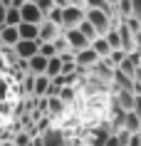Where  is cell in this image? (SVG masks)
Wrapping results in <instances>:
<instances>
[{
    "mask_svg": "<svg viewBox=\"0 0 141 146\" xmlns=\"http://www.w3.org/2000/svg\"><path fill=\"white\" fill-rule=\"evenodd\" d=\"M84 17H87V8L70 3V5H64V10H62V27L64 30H67V27H77Z\"/></svg>",
    "mask_w": 141,
    "mask_h": 146,
    "instance_id": "6da1fadb",
    "label": "cell"
},
{
    "mask_svg": "<svg viewBox=\"0 0 141 146\" xmlns=\"http://www.w3.org/2000/svg\"><path fill=\"white\" fill-rule=\"evenodd\" d=\"M87 20L97 27L99 35H107V30L111 27V15L104 13V10H99V8H87Z\"/></svg>",
    "mask_w": 141,
    "mask_h": 146,
    "instance_id": "7a4b0ae2",
    "label": "cell"
},
{
    "mask_svg": "<svg viewBox=\"0 0 141 146\" xmlns=\"http://www.w3.org/2000/svg\"><path fill=\"white\" fill-rule=\"evenodd\" d=\"M64 37H67V42H70L72 52H79V50H84V47L92 45V40L87 37L79 27H67V30H64Z\"/></svg>",
    "mask_w": 141,
    "mask_h": 146,
    "instance_id": "3957f363",
    "label": "cell"
},
{
    "mask_svg": "<svg viewBox=\"0 0 141 146\" xmlns=\"http://www.w3.org/2000/svg\"><path fill=\"white\" fill-rule=\"evenodd\" d=\"M62 32H64L62 25H57V23H52V20L45 17V20L40 23V42H55Z\"/></svg>",
    "mask_w": 141,
    "mask_h": 146,
    "instance_id": "277c9868",
    "label": "cell"
},
{
    "mask_svg": "<svg viewBox=\"0 0 141 146\" xmlns=\"http://www.w3.org/2000/svg\"><path fill=\"white\" fill-rule=\"evenodd\" d=\"M40 40H17V45L13 47L17 54V60H30V57H35V54L40 52Z\"/></svg>",
    "mask_w": 141,
    "mask_h": 146,
    "instance_id": "5b68a950",
    "label": "cell"
},
{
    "mask_svg": "<svg viewBox=\"0 0 141 146\" xmlns=\"http://www.w3.org/2000/svg\"><path fill=\"white\" fill-rule=\"evenodd\" d=\"M20 15H23V23H35L40 25L42 20H45V13L37 8V3L35 0H27L23 8H20Z\"/></svg>",
    "mask_w": 141,
    "mask_h": 146,
    "instance_id": "8992f818",
    "label": "cell"
},
{
    "mask_svg": "<svg viewBox=\"0 0 141 146\" xmlns=\"http://www.w3.org/2000/svg\"><path fill=\"white\" fill-rule=\"evenodd\" d=\"M17 40H20V32H17L15 25H3L0 27V45L3 47H15Z\"/></svg>",
    "mask_w": 141,
    "mask_h": 146,
    "instance_id": "52a82bcc",
    "label": "cell"
},
{
    "mask_svg": "<svg viewBox=\"0 0 141 146\" xmlns=\"http://www.w3.org/2000/svg\"><path fill=\"white\" fill-rule=\"evenodd\" d=\"M114 69H117V67H111L107 60H99L92 67V74L97 79H102V82H111V79H114Z\"/></svg>",
    "mask_w": 141,
    "mask_h": 146,
    "instance_id": "ba28073f",
    "label": "cell"
},
{
    "mask_svg": "<svg viewBox=\"0 0 141 146\" xmlns=\"http://www.w3.org/2000/svg\"><path fill=\"white\" fill-rule=\"evenodd\" d=\"M99 60H102V57H99V54L94 52L92 47H84V50H79V52H77V64H79V67L92 69V67H94V64H97Z\"/></svg>",
    "mask_w": 141,
    "mask_h": 146,
    "instance_id": "9c48e42d",
    "label": "cell"
},
{
    "mask_svg": "<svg viewBox=\"0 0 141 146\" xmlns=\"http://www.w3.org/2000/svg\"><path fill=\"white\" fill-rule=\"evenodd\" d=\"M47 62H50V57H45V54H35V57H30L27 60V72H32V74H45L47 72Z\"/></svg>",
    "mask_w": 141,
    "mask_h": 146,
    "instance_id": "30bf717a",
    "label": "cell"
},
{
    "mask_svg": "<svg viewBox=\"0 0 141 146\" xmlns=\"http://www.w3.org/2000/svg\"><path fill=\"white\" fill-rule=\"evenodd\" d=\"M42 141H45V146H67V139L60 129H47L42 134Z\"/></svg>",
    "mask_w": 141,
    "mask_h": 146,
    "instance_id": "8fae6325",
    "label": "cell"
},
{
    "mask_svg": "<svg viewBox=\"0 0 141 146\" xmlns=\"http://www.w3.org/2000/svg\"><path fill=\"white\" fill-rule=\"evenodd\" d=\"M50 84H52V79L47 77V74H35L32 94H35V97H47V92H50Z\"/></svg>",
    "mask_w": 141,
    "mask_h": 146,
    "instance_id": "7c38bea8",
    "label": "cell"
},
{
    "mask_svg": "<svg viewBox=\"0 0 141 146\" xmlns=\"http://www.w3.org/2000/svg\"><path fill=\"white\" fill-rule=\"evenodd\" d=\"M121 109H134V102H136V94L131 92V89H117V99H114Z\"/></svg>",
    "mask_w": 141,
    "mask_h": 146,
    "instance_id": "4fadbf2b",
    "label": "cell"
},
{
    "mask_svg": "<svg viewBox=\"0 0 141 146\" xmlns=\"http://www.w3.org/2000/svg\"><path fill=\"white\" fill-rule=\"evenodd\" d=\"M17 32H20V40H40V25L35 23H20Z\"/></svg>",
    "mask_w": 141,
    "mask_h": 146,
    "instance_id": "5bb4252c",
    "label": "cell"
},
{
    "mask_svg": "<svg viewBox=\"0 0 141 146\" xmlns=\"http://www.w3.org/2000/svg\"><path fill=\"white\" fill-rule=\"evenodd\" d=\"M89 47H92V50H94L97 54H99L102 60H107V57L111 54V45L107 42V37H104V35H99L97 40H92V45H89Z\"/></svg>",
    "mask_w": 141,
    "mask_h": 146,
    "instance_id": "9a60e30c",
    "label": "cell"
},
{
    "mask_svg": "<svg viewBox=\"0 0 141 146\" xmlns=\"http://www.w3.org/2000/svg\"><path fill=\"white\" fill-rule=\"evenodd\" d=\"M62 67H64V62H62V57L60 54H55V57H50V62H47V77L50 79H55V77H60L62 74Z\"/></svg>",
    "mask_w": 141,
    "mask_h": 146,
    "instance_id": "2e32d148",
    "label": "cell"
},
{
    "mask_svg": "<svg viewBox=\"0 0 141 146\" xmlns=\"http://www.w3.org/2000/svg\"><path fill=\"white\" fill-rule=\"evenodd\" d=\"M124 129L131 131V134H139V131H141V119L136 116V111H134V109H129V111H126V116H124Z\"/></svg>",
    "mask_w": 141,
    "mask_h": 146,
    "instance_id": "e0dca14e",
    "label": "cell"
},
{
    "mask_svg": "<svg viewBox=\"0 0 141 146\" xmlns=\"http://www.w3.org/2000/svg\"><path fill=\"white\" fill-rule=\"evenodd\" d=\"M114 15H117L119 20H126V17H131V15H134V5H131V0H119L117 8H114Z\"/></svg>",
    "mask_w": 141,
    "mask_h": 146,
    "instance_id": "ac0fdd59",
    "label": "cell"
},
{
    "mask_svg": "<svg viewBox=\"0 0 141 146\" xmlns=\"http://www.w3.org/2000/svg\"><path fill=\"white\" fill-rule=\"evenodd\" d=\"M111 131L109 126H99V129L94 131V139H92V146H107V141H109Z\"/></svg>",
    "mask_w": 141,
    "mask_h": 146,
    "instance_id": "d6986e66",
    "label": "cell"
},
{
    "mask_svg": "<svg viewBox=\"0 0 141 146\" xmlns=\"http://www.w3.org/2000/svg\"><path fill=\"white\" fill-rule=\"evenodd\" d=\"M104 37H107V42L111 45V50H121V37H119V30H117V25H114V27H109Z\"/></svg>",
    "mask_w": 141,
    "mask_h": 146,
    "instance_id": "ffe728a7",
    "label": "cell"
},
{
    "mask_svg": "<svg viewBox=\"0 0 141 146\" xmlns=\"http://www.w3.org/2000/svg\"><path fill=\"white\" fill-rule=\"evenodd\" d=\"M77 27H79V30H82V32H84V35H87V37H89V40H97V37H99V32H97V27H94V25L89 23L87 17H84V20H82V23L77 25Z\"/></svg>",
    "mask_w": 141,
    "mask_h": 146,
    "instance_id": "44dd1931",
    "label": "cell"
},
{
    "mask_svg": "<svg viewBox=\"0 0 141 146\" xmlns=\"http://www.w3.org/2000/svg\"><path fill=\"white\" fill-rule=\"evenodd\" d=\"M126 54H129L126 50H111V54L107 57V62H109L111 67H119V64H121V62L126 60Z\"/></svg>",
    "mask_w": 141,
    "mask_h": 146,
    "instance_id": "7402d4cb",
    "label": "cell"
},
{
    "mask_svg": "<svg viewBox=\"0 0 141 146\" xmlns=\"http://www.w3.org/2000/svg\"><path fill=\"white\" fill-rule=\"evenodd\" d=\"M23 23V15H20V8H8V15H5V25H20Z\"/></svg>",
    "mask_w": 141,
    "mask_h": 146,
    "instance_id": "603a6c76",
    "label": "cell"
},
{
    "mask_svg": "<svg viewBox=\"0 0 141 146\" xmlns=\"http://www.w3.org/2000/svg\"><path fill=\"white\" fill-rule=\"evenodd\" d=\"M47 107H50V111H52V114H57V111H62L64 102L60 99V97H47Z\"/></svg>",
    "mask_w": 141,
    "mask_h": 146,
    "instance_id": "cb8c5ba5",
    "label": "cell"
},
{
    "mask_svg": "<svg viewBox=\"0 0 141 146\" xmlns=\"http://www.w3.org/2000/svg\"><path fill=\"white\" fill-rule=\"evenodd\" d=\"M13 141H15V146H30L32 136H30V134H27V131H17V134H15V139H13Z\"/></svg>",
    "mask_w": 141,
    "mask_h": 146,
    "instance_id": "d4e9b609",
    "label": "cell"
},
{
    "mask_svg": "<svg viewBox=\"0 0 141 146\" xmlns=\"http://www.w3.org/2000/svg\"><path fill=\"white\" fill-rule=\"evenodd\" d=\"M40 54H45V57H55V54H57L55 42H42V45H40Z\"/></svg>",
    "mask_w": 141,
    "mask_h": 146,
    "instance_id": "484cf974",
    "label": "cell"
},
{
    "mask_svg": "<svg viewBox=\"0 0 141 146\" xmlns=\"http://www.w3.org/2000/svg\"><path fill=\"white\" fill-rule=\"evenodd\" d=\"M35 3H37V8L45 13V17H47V13H50V10L55 8V0H35Z\"/></svg>",
    "mask_w": 141,
    "mask_h": 146,
    "instance_id": "4316f807",
    "label": "cell"
},
{
    "mask_svg": "<svg viewBox=\"0 0 141 146\" xmlns=\"http://www.w3.org/2000/svg\"><path fill=\"white\" fill-rule=\"evenodd\" d=\"M134 111H136V116L141 119V94H136V102H134Z\"/></svg>",
    "mask_w": 141,
    "mask_h": 146,
    "instance_id": "83f0119b",
    "label": "cell"
},
{
    "mask_svg": "<svg viewBox=\"0 0 141 146\" xmlns=\"http://www.w3.org/2000/svg\"><path fill=\"white\" fill-rule=\"evenodd\" d=\"M5 15H8V8H5V5L0 3V27L5 25Z\"/></svg>",
    "mask_w": 141,
    "mask_h": 146,
    "instance_id": "f1b7e54d",
    "label": "cell"
},
{
    "mask_svg": "<svg viewBox=\"0 0 141 146\" xmlns=\"http://www.w3.org/2000/svg\"><path fill=\"white\" fill-rule=\"evenodd\" d=\"M129 146H141V134H134L131 141H129Z\"/></svg>",
    "mask_w": 141,
    "mask_h": 146,
    "instance_id": "f546056e",
    "label": "cell"
},
{
    "mask_svg": "<svg viewBox=\"0 0 141 146\" xmlns=\"http://www.w3.org/2000/svg\"><path fill=\"white\" fill-rule=\"evenodd\" d=\"M30 146H45V141H42V136H32Z\"/></svg>",
    "mask_w": 141,
    "mask_h": 146,
    "instance_id": "4dcf8cb0",
    "label": "cell"
},
{
    "mask_svg": "<svg viewBox=\"0 0 141 146\" xmlns=\"http://www.w3.org/2000/svg\"><path fill=\"white\" fill-rule=\"evenodd\" d=\"M136 50H139V52H141V30L136 32Z\"/></svg>",
    "mask_w": 141,
    "mask_h": 146,
    "instance_id": "1f68e13d",
    "label": "cell"
},
{
    "mask_svg": "<svg viewBox=\"0 0 141 146\" xmlns=\"http://www.w3.org/2000/svg\"><path fill=\"white\" fill-rule=\"evenodd\" d=\"M25 3H27V0H13V8H23Z\"/></svg>",
    "mask_w": 141,
    "mask_h": 146,
    "instance_id": "d6a6232c",
    "label": "cell"
},
{
    "mask_svg": "<svg viewBox=\"0 0 141 146\" xmlns=\"http://www.w3.org/2000/svg\"><path fill=\"white\" fill-rule=\"evenodd\" d=\"M107 3H109L111 8H117V3H119V0H107Z\"/></svg>",
    "mask_w": 141,
    "mask_h": 146,
    "instance_id": "836d02e7",
    "label": "cell"
},
{
    "mask_svg": "<svg viewBox=\"0 0 141 146\" xmlns=\"http://www.w3.org/2000/svg\"><path fill=\"white\" fill-rule=\"evenodd\" d=\"M0 146H15V141H5V144H0Z\"/></svg>",
    "mask_w": 141,
    "mask_h": 146,
    "instance_id": "e575fe53",
    "label": "cell"
}]
</instances>
